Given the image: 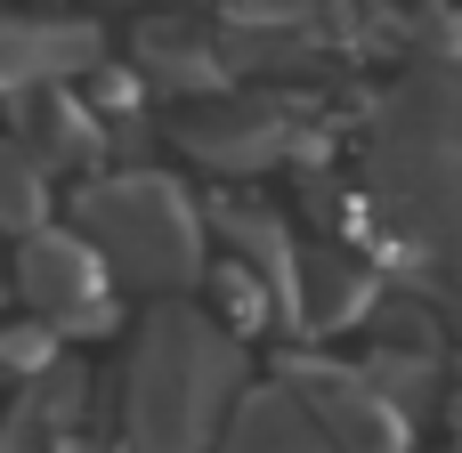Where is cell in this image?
Wrapping results in <instances>:
<instances>
[{
	"mask_svg": "<svg viewBox=\"0 0 462 453\" xmlns=\"http://www.w3.org/2000/svg\"><path fill=\"white\" fill-rule=\"evenodd\" d=\"M24 292H32L41 308H57V316L97 308V251H89L81 235H32V251H24Z\"/></svg>",
	"mask_w": 462,
	"mask_h": 453,
	"instance_id": "1",
	"label": "cell"
},
{
	"mask_svg": "<svg viewBox=\"0 0 462 453\" xmlns=\"http://www.w3.org/2000/svg\"><path fill=\"white\" fill-rule=\"evenodd\" d=\"M227 453H325V446H317V430L284 405V389H268V397L244 405V421H236Z\"/></svg>",
	"mask_w": 462,
	"mask_h": 453,
	"instance_id": "2",
	"label": "cell"
},
{
	"mask_svg": "<svg viewBox=\"0 0 462 453\" xmlns=\"http://www.w3.org/2000/svg\"><path fill=\"white\" fill-rule=\"evenodd\" d=\"M32 219H41V170L16 146H0V227H32Z\"/></svg>",
	"mask_w": 462,
	"mask_h": 453,
	"instance_id": "3",
	"label": "cell"
}]
</instances>
